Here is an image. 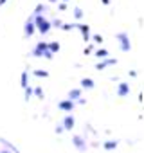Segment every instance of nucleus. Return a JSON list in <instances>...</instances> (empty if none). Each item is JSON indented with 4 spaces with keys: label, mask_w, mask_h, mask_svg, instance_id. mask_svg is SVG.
Listing matches in <instances>:
<instances>
[{
    "label": "nucleus",
    "mask_w": 144,
    "mask_h": 153,
    "mask_svg": "<svg viewBox=\"0 0 144 153\" xmlns=\"http://www.w3.org/2000/svg\"><path fill=\"white\" fill-rule=\"evenodd\" d=\"M79 96V92L78 90H74V92H70V97H78Z\"/></svg>",
    "instance_id": "7"
},
{
    "label": "nucleus",
    "mask_w": 144,
    "mask_h": 153,
    "mask_svg": "<svg viewBox=\"0 0 144 153\" xmlns=\"http://www.w3.org/2000/svg\"><path fill=\"white\" fill-rule=\"evenodd\" d=\"M115 146H117V142H106V144H105V148H106V149H114Z\"/></svg>",
    "instance_id": "4"
},
{
    "label": "nucleus",
    "mask_w": 144,
    "mask_h": 153,
    "mask_svg": "<svg viewBox=\"0 0 144 153\" xmlns=\"http://www.w3.org/2000/svg\"><path fill=\"white\" fill-rule=\"evenodd\" d=\"M83 85H85V87H92V81H90V79H85Z\"/></svg>",
    "instance_id": "6"
},
{
    "label": "nucleus",
    "mask_w": 144,
    "mask_h": 153,
    "mask_svg": "<svg viewBox=\"0 0 144 153\" xmlns=\"http://www.w3.org/2000/svg\"><path fill=\"white\" fill-rule=\"evenodd\" d=\"M126 92H128V87H124V85H122V87L119 88V94H121V96H124Z\"/></svg>",
    "instance_id": "5"
},
{
    "label": "nucleus",
    "mask_w": 144,
    "mask_h": 153,
    "mask_svg": "<svg viewBox=\"0 0 144 153\" xmlns=\"http://www.w3.org/2000/svg\"><path fill=\"white\" fill-rule=\"evenodd\" d=\"M74 144H76L79 149H85V142H81V137H76V139H74Z\"/></svg>",
    "instance_id": "2"
},
{
    "label": "nucleus",
    "mask_w": 144,
    "mask_h": 153,
    "mask_svg": "<svg viewBox=\"0 0 144 153\" xmlns=\"http://www.w3.org/2000/svg\"><path fill=\"white\" fill-rule=\"evenodd\" d=\"M59 106H61L63 110H70V108H72V103H70V101H65V103H61Z\"/></svg>",
    "instance_id": "3"
},
{
    "label": "nucleus",
    "mask_w": 144,
    "mask_h": 153,
    "mask_svg": "<svg viewBox=\"0 0 144 153\" xmlns=\"http://www.w3.org/2000/svg\"><path fill=\"white\" fill-rule=\"evenodd\" d=\"M4 153H7V151H4Z\"/></svg>",
    "instance_id": "8"
},
{
    "label": "nucleus",
    "mask_w": 144,
    "mask_h": 153,
    "mask_svg": "<svg viewBox=\"0 0 144 153\" xmlns=\"http://www.w3.org/2000/svg\"><path fill=\"white\" fill-rule=\"evenodd\" d=\"M72 126H74V119H72V117H67V119H65V128L70 130Z\"/></svg>",
    "instance_id": "1"
}]
</instances>
